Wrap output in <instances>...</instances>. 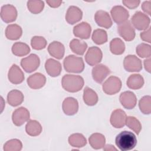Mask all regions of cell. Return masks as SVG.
Segmentation results:
<instances>
[{
    "mask_svg": "<svg viewBox=\"0 0 151 151\" xmlns=\"http://www.w3.org/2000/svg\"><path fill=\"white\" fill-rule=\"evenodd\" d=\"M115 143L120 150L127 151L135 147L137 144V139L133 133L123 131L117 135Z\"/></svg>",
    "mask_w": 151,
    "mask_h": 151,
    "instance_id": "cell-1",
    "label": "cell"
},
{
    "mask_svg": "<svg viewBox=\"0 0 151 151\" xmlns=\"http://www.w3.org/2000/svg\"><path fill=\"white\" fill-rule=\"evenodd\" d=\"M84 84V81L82 77L74 74H65L61 80L63 88L67 91L76 93L82 89Z\"/></svg>",
    "mask_w": 151,
    "mask_h": 151,
    "instance_id": "cell-2",
    "label": "cell"
},
{
    "mask_svg": "<svg viewBox=\"0 0 151 151\" xmlns=\"http://www.w3.org/2000/svg\"><path fill=\"white\" fill-rule=\"evenodd\" d=\"M63 65L65 70L68 73H80L84 69V63L83 58L74 55L67 56L64 60Z\"/></svg>",
    "mask_w": 151,
    "mask_h": 151,
    "instance_id": "cell-3",
    "label": "cell"
},
{
    "mask_svg": "<svg viewBox=\"0 0 151 151\" xmlns=\"http://www.w3.org/2000/svg\"><path fill=\"white\" fill-rule=\"evenodd\" d=\"M122 88L120 79L116 76L109 77L103 84V91L108 95H113L117 93Z\"/></svg>",
    "mask_w": 151,
    "mask_h": 151,
    "instance_id": "cell-4",
    "label": "cell"
},
{
    "mask_svg": "<svg viewBox=\"0 0 151 151\" xmlns=\"http://www.w3.org/2000/svg\"><path fill=\"white\" fill-rule=\"evenodd\" d=\"M133 27L138 30H146L149 27L150 19L149 17L141 11L134 13L131 19Z\"/></svg>",
    "mask_w": 151,
    "mask_h": 151,
    "instance_id": "cell-5",
    "label": "cell"
},
{
    "mask_svg": "<svg viewBox=\"0 0 151 151\" xmlns=\"http://www.w3.org/2000/svg\"><path fill=\"white\" fill-rule=\"evenodd\" d=\"M40 64V58L35 54H31L21 61V67L25 71L29 73L35 71L39 67Z\"/></svg>",
    "mask_w": 151,
    "mask_h": 151,
    "instance_id": "cell-6",
    "label": "cell"
},
{
    "mask_svg": "<svg viewBox=\"0 0 151 151\" xmlns=\"http://www.w3.org/2000/svg\"><path fill=\"white\" fill-rule=\"evenodd\" d=\"M117 32L126 41H131L135 37V30L129 21H126L117 25Z\"/></svg>",
    "mask_w": 151,
    "mask_h": 151,
    "instance_id": "cell-7",
    "label": "cell"
},
{
    "mask_svg": "<svg viewBox=\"0 0 151 151\" xmlns=\"http://www.w3.org/2000/svg\"><path fill=\"white\" fill-rule=\"evenodd\" d=\"M103 58L101 50L97 47L93 46L90 47L85 55L86 63L91 65L94 66L101 62Z\"/></svg>",
    "mask_w": 151,
    "mask_h": 151,
    "instance_id": "cell-8",
    "label": "cell"
},
{
    "mask_svg": "<svg viewBox=\"0 0 151 151\" xmlns=\"http://www.w3.org/2000/svg\"><path fill=\"white\" fill-rule=\"evenodd\" d=\"M123 66L129 72H139L142 69L141 60L134 55H127L124 59Z\"/></svg>",
    "mask_w": 151,
    "mask_h": 151,
    "instance_id": "cell-9",
    "label": "cell"
},
{
    "mask_svg": "<svg viewBox=\"0 0 151 151\" xmlns=\"http://www.w3.org/2000/svg\"><path fill=\"white\" fill-rule=\"evenodd\" d=\"M30 114L28 110L24 107L15 109L12 115L13 123L17 126H21L24 123L28 121Z\"/></svg>",
    "mask_w": 151,
    "mask_h": 151,
    "instance_id": "cell-10",
    "label": "cell"
},
{
    "mask_svg": "<svg viewBox=\"0 0 151 151\" xmlns=\"http://www.w3.org/2000/svg\"><path fill=\"white\" fill-rule=\"evenodd\" d=\"M17 10L12 5L6 4L1 7V18L6 23H11L15 21L17 18Z\"/></svg>",
    "mask_w": 151,
    "mask_h": 151,
    "instance_id": "cell-11",
    "label": "cell"
},
{
    "mask_svg": "<svg viewBox=\"0 0 151 151\" xmlns=\"http://www.w3.org/2000/svg\"><path fill=\"white\" fill-rule=\"evenodd\" d=\"M110 14L113 21L117 24L126 21L129 17L128 11L120 5L113 6L110 11Z\"/></svg>",
    "mask_w": 151,
    "mask_h": 151,
    "instance_id": "cell-12",
    "label": "cell"
},
{
    "mask_svg": "<svg viewBox=\"0 0 151 151\" xmlns=\"http://www.w3.org/2000/svg\"><path fill=\"white\" fill-rule=\"evenodd\" d=\"M110 70L104 64H97L92 69L91 74L93 80L97 83H101L110 74Z\"/></svg>",
    "mask_w": 151,
    "mask_h": 151,
    "instance_id": "cell-13",
    "label": "cell"
},
{
    "mask_svg": "<svg viewBox=\"0 0 151 151\" xmlns=\"http://www.w3.org/2000/svg\"><path fill=\"white\" fill-rule=\"evenodd\" d=\"M126 114L123 110L116 109L111 114L110 122L114 127L122 128L126 124Z\"/></svg>",
    "mask_w": 151,
    "mask_h": 151,
    "instance_id": "cell-14",
    "label": "cell"
},
{
    "mask_svg": "<svg viewBox=\"0 0 151 151\" xmlns=\"http://www.w3.org/2000/svg\"><path fill=\"white\" fill-rule=\"evenodd\" d=\"M119 100L122 105L126 109H133L137 103L136 95L130 91H126L122 93L119 97Z\"/></svg>",
    "mask_w": 151,
    "mask_h": 151,
    "instance_id": "cell-15",
    "label": "cell"
},
{
    "mask_svg": "<svg viewBox=\"0 0 151 151\" xmlns=\"http://www.w3.org/2000/svg\"><path fill=\"white\" fill-rule=\"evenodd\" d=\"M94 20L99 26L107 29L110 28L113 24L110 15L107 12L103 10H99L96 12Z\"/></svg>",
    "mask_w": 151,
    "mask_h": 151,
    "instance_id": "cell-16",
    "label": "cell"
},
{
    "mask_svg": "<svg viewBox=\"0 0 151 151\" xmlns=\"http://www.w3.org/2000/svg\"><path fill=\"white\" fill-rule=\"evenodd\" d=\"M91 28L86 22H82L76 25L73 28V34L75 37L80 39H88L91 34Z\"/></svg>",
    "mask_w": 151,
    "mask_h": 151,
    "instance_id": "cell-17",
    "label": "cell"
},
{
    "mask_svg": "<svg viewBox=\"0 0 151 151\" xmlns=\"http://www.w3.org/2000/svg\"><path fill=\"white\" fill-rule=\"evenodd\" d=\"M62 109L66 115L73 116L78 111V103L77 100L73 97H67L63 102Z\"/></svg>",
    "mask_w": 151,
    "mask_h": 151,
    "instance_id": "cell-18",
    "label": "cell"
},
{
    "mask_svg": "<svg viewBox=\"0 0 151 151\" xmlns=\"http://www.w3.org/2000/svg\"><path fill=\"white\" fill-rule=\"evenodd\" d=\"M83 17L82 11L77 6H70L65 14V20L69 24H74L79 22Z\"/></svg>",
    "mask_w": 151,
    "mask_h": 151,
    "instance_id": "cell-19",
    "label": "cell"
},
{
    "mask_svg": "<svg viewBox=\"0 0 151 151\" xmlns=\"http://www.w3.org/2000/svg\"><path fill=\"white\" fill-rule=\"evenodd\" d=\"M8 78L11 83L18 84L24 80V74L17 65L13 64L9 70Z\"/></svg>",
    "mask_w": 151,
    "mask_h": 151,
    "instance_id": "cell-20",
    "label": "cell"
},
{
    "mask_svg": "<svg viewBox=\"0 0 151 151\" xmlns=\"http://www.w3.org/2000/svg\"><path fill=\"white\" fill-rule=\"evenodd\" d=\"M45 68L47 73L52 77L58 76L62 70L61 63L52 58H49L46 61Z\"/></svg>",
    "mask_w": 151,
    "mask_h": 151,
    "instance_id": "cell-21",
    "label": "cell"
},
{
    "mask_svg": "<svg viewBox=\"0 0 151 151\" xmlns=\"http://www.w3.org/2000/svg\"><path fill=\"white\" fill-rule=\"evenodd\" d=\"M45 83L46 77L40 73H34L27 78V84L32 89H40L44 87Z\"/></svg>",
    "mask_w": 151,
    "mask_h": 151,
    "instance_id": "cell-22",
    "label": "cell"
},
{
    "mask_svg": "<svg viewBox=\"0 0 151 151\" xmlns=\"http://www.w3.org/2000/svg\"><path fill=\"white\" fill-rule=\"evenodd\" d=\"M48 51L52 57L60 60L64 55L65 47L61 42L55 41L49 44Z\"/></svg>",
    "mask_w": 151,
    "mask_h": 151,
    "instance_id": "cell-23",
    "label": "cell"
},
{
    "mask_svg": "<svg viewBox=\"0 0 151 151\" xmlns=\"http://www.w3.org/2000/svg\"><path fill=\"white\" fill-rule=\"evenodd\" d=\"M24 96L22 93L18 90H12L10 91L7 96V101L8 104L16 107L20 105L24 101Z\"/></svg>",
    "mask_w": 151,
    "mask_h": 151,
    "instance_id": "cell-24",
    "label": "cell"
},
{
    "mask_svg": "<svg viewBox=\"0 0 151 151\" xmlns=\"http://www.w3.org/2000/svg\"><path fill=\"white\" fill-rule=\"evenodd\" d=\"M5 36L10 40L19 39L22 34L21 27L17 24H9L5 29Z\"/></svg>",
    "mask_w": 151,
    "mask_h": 151,
    "instance_id": "cell-25",
    "label": "cell"
},
{
    "mask_svg": "<svg viewBox=\"0 0 151 151\" xmlns=\"http://www.w3.org/2000/svg\"><path fill=\"white\" fill-rule=\"evenodd\" d=\"M83 100L87 105L93 106L97 104L99 97L94 90L88 87H86L83 91Z\"/></svg>",
    "mask_w": 151,
    "mask_h": 151,
    "instance_id": "cell-26",
    "label": "cell"
},
{
    "mask_svg": "<svg viewBox=\"0 0 151 151\" xmlns=\"http://www.w3.org/2000/svg\"><path fill=\"white\" fill-rule=\"evenodd\" d=\"M127 87L132 90H138L141 88L144 84L143 77L138 74L130 75L126 82Z\"/></svg>",
    "mask_w": 151,
    "mask_h": 151,
    "instance_id": "cell-27",
    "label": "cell"
},
{
    "mask_svg": "<svg viewBox=\"0 0 151 151\" xmlns=\"http://www.w3.org/2000/svg\"><path fill=\"white\" fill-rule=\"evenodd\" d=\"M88 142L90 146L94 149H100L103 148L106 143V139L103 134L99 133L92 134L89 139Z\"/></svg>",
    "mask_w": 151,
    "mask_h": 151,
    "instance_id": "cell-28",
    "label": "cell"
},
{
    "mask_svg": "<svg viewBox=\"0 0 151 151\" xmlns=\"http://www.w3.org/2000/svg\"><path fill=\"white\" fill-rule=\"evenodd\" d=\"M42 130L41 124L35 120H29L25 126V131L31 136H38L41 134Z\"/></svg>",
    "mask_w": 151,
    "mask_h": 151,
    "instance_id": "cell-29",
    "label": "cell"
},
{
    "mask_svg": "<svg viewBox=\"0 0 151 151\" xmlns=\"http://www.w3.org/2000/svg\"><path fill=\"white\" fill-rule=\"evenodd\" d=\"M70 48L74 53L82 55L84 54L87 48V44L84 41L76 38L70 41Z\"/></svg>",
    "mask_w": 151,
    "mask_h": 151,
    "instance_id": "cell-30",
    "label": "cell"
},
{
    "mask_svg": "<svg viewBox=\"0 0 151 151\" xmlns=\"http://www.w3.org/2000/svg\"><path fill=\"white\" fill-rule=\"evenodd\" d=\"M110 50L114 55H121L125 50V44L120 38H115L110 42Z\"/></svg>",
    "mask_w": 151,
    "mask_h": 151,
    "instance_id": "cell-31",
    "label": "cell"
},
{
    "mask_svg": "<svg viewBox=\"0 0 151 151\" xmlns=\"http://www.w3.org/2000/svg\"><path fill=\"white\" fill-rule=\"evenodd\" d=\"M12 52L16 56L22 57L28 54L30 52V48L24 42H17L12 47Z\"/></svg>",
    "mask_w": 151,
    "mask_h": 151,
    "instance_id": "cell-32",
    "label": "cell"
},
{
    "mask_svg": "<svg viewBox=\"0 0 151 151\" xmlns=\"http://www.w3.org/2000/svg\"><path fill=\"white\" fill-rule=\"evenodd\" d=\"M69 144L74 147H83L87 144L86 137L81 133H74L68 137Z\"/></svg>",
    "mask_w": 151,
    "mask_h": 151,
    "instance_id": "cell-33",
    "label": "cell"
},
{
    "mask_svg": "<svg viewBox=\"0 0 151 151\" xmlns=\"http://www.w3.org/2000/svg\"><path fill=\"white\" fill-rule=\"evenodd\" d=\"M91 38L95 44L101 45L107 41V34L105 30L103 29H97L93 31Z\"/></svg>",
    "mask_w": 151,
    "mask_h": 151,
    "instance_id": "cell-34",
    "label": "cell"
},
{
    "mask_svg": "<svg viewBox=\"0 0 151 151\" xmlns=\"http://www.w3.org/2000/svg\"><path fill=\"white\" fill-rule=\"evenodd\" d=\"M139 107L140 111L145 114H150L151 113V97L143 96L139 100Z\"/></svg>",
    "mask_w": 151,
    "mask_h": 151,
    "instance_id": "cell-35",
    "label": "cell"
},
{
    "mask_svg": "<svg viewBox=\"0 0 151 151\" xmlns=\"http://www.w3.org/2000/svg\"><path fill=\"white\" fill-rule=\"evenodd\" d=\"M22 148V144L21 140L17 139H11L7 141L4 145L5 151H19Z\"/></svg>",
    "mask_w": 151,
    "mask_h": 151,
    "instance_id": "cell-36",
    "label": "cell"
},
{
    "mask_svg": "<svg viewBox=\"0 0 151 151\" xmlns=\"http://www.w3.org/2000/svg\"><path fill=\"white\" fill-rule=\"evenodd\" d=\"M126 124L128 127L132 129L137 134H139L142 130V124L135 117L128 116L126 117Z\"/></svg>",
    "mask_w": 151,
    "mask_h": 151,
    "instance_id": "cell-37",
    "label": "cell"
},
{
    "mask_svg": "<svg viewBox=\"0 0 151 151\" xmlns=\"http://www.w3.org/2000/svg\"><path fill=\"white\" fill-rule=\"evenodd\" d=\"M44 2L42 1H28L27 2V8L32 14H37L40 13L44 9Z\"/></svg>",
    "mask_w": 151,
    "mask_h": 151,
    "instance_id": "cell-38",
    "label": "cell"
},
{
    "mask_svg": "<svg viewBox=\"0 0 151 151\" xmlns=\"http://www.w3.org/2000/svg\"><path fill=\"white\" fill-rule=\"evenodd\" d=\"M136 51L138 56L141 58H149L151 55V47L149 44L142 43L136 47Z\"/></svg>",
    "mask_w": 151,
    "mask_h": 151,
    "instance_id": "cell-39",
    "label": "cell"
},
{
    "mask_svg": "<svg viewBox=\"0 0 151 151\" xmlns=\"http://www.w3.org/2000/svg\"><path fill=\"white\" fill-rule=\"evenodd\" d=\"M47 41L43 37L34 36L31 38V45L33 49L40 50L44 49L47 45Z\"/></svg>",
    "mask_w": 151,
    "mask_h": 151,
    "instance_id": "cell-40",
    "label": "cell"
},
{
    "mask_svg": "<svg viewBox=\"0 0 151 151\" xmlns=\"http://www.w3.org/2000/svg\"><path fill=\"white\" fill-rule=\"evenodd\" d=\"M140 37L142 40L143 41L150 43L151 42V29L149 27L147 29L142 32L140 34Z\"/></svg>",
    "mask_w": 151,
    "mask_h": 151,
    "instance_id": "cell-41",
    "label": "cell"
},
{
    "mask_svg": "<svg viewBox=\"0 0 151 151\" xmlns=\"http://www.w3.org/2000/svg\"><path fill=\"white\" fill-rule=\"evenodd\" d=\"M122 3L124 6H126L129 9H134L139 6V5L140 3V1H137V0H135V1L125 0V1H123Z\"/></svg>",
    "mask_w": 151,
    "mask_h": 151,
    "instance_id": "cell-42",
    "label": "cell"
},
{
    "mask_svg": "<svg viewBox=\"0 0 151 151\" xmlns=\"http://www.w3.org/2000/svg\"><path fill=\"white\" fill-rule=\"evenodd\" d=\"M142 10L149 15H151V1H146L143 2L142 5Z\"/></svg>",
    "mask_w": 151,
    "mask_h": 151,
    "instance_id": "cell-43",
    "label": "cell"
},
{
    "mask_svg": "<svg viewBox=\"0 0 151 151\" xmlns=\"http://www.w3.org/2000/svg\"><path fill=\"white\" fill-rule=\"evenodd\" d=\"M47 4L51 8H57L61 5L62 4L61 1H52L48 0L46 1Z\"/></svg>",
    "mask_w": 151,
    "mask_h": 151,
    "instance_id": "cell-44",
    "label": "cell"
},
{
    "mask_svg": "<svg viewBox=\"0 0 151 151\" xmlns=\"http://www.w3.org/2000/svg\"><path fill=\"white\" fill-rule=\"evenodd\" d=\"M144 67L145 70L148 72L150 73L151 70V60L150 58H147L144 60Z\"/></svg>",
    "mask_w": 151,
    "mask_h": 151,
    "instance_id": "cell-45",
    "label": "cell"
},
{
    "mask_svg": "<svg viewBox=\"0 0 151 151\" xmlns=\"http://www.w3.org/2000/svg\"><path fill=\"white\" fill-rule=\"evenodd\" d=\"M103 150L105 151H116L117 149L111 145H107L106 146L104 145V146L103 147Z\"/></svg>",
    "mask_w": 151,
    "mask_h": 151,
    "instance_id": "cell-46",
    "label": "cell"
}]
</instances>
